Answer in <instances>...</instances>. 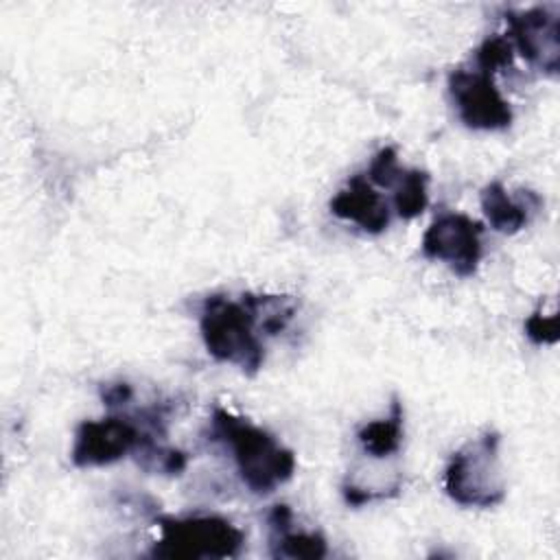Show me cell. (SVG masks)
I'll list each match as a JSON object with an SVG mask.
<instances>
[{
	"instance_id": "1",
	"label": "cell",
	"mask_w": 560,
	"mask_h": 560,
	"mask_svg": "<svg viewBox=\"0 0 560 560\" xmlns=\"http://www.w3.org/2000/svg\"><path fill=\"white\" fill-rule=\"evenodd\" d=\"M208 431L212 442H221L232 453L241 481L254 494H269L293 477L298 466L293 451L247 418L217 407Z\"/></svg>"
},
{
	"instance_id": "5",
	"label": "cell",
	"mask_w": 560,
	"mask_h": 560,
	"mask_svg": "<svg viewBox=\"0 0 560 560\" xmlns=\"http://www.w3.org/2000/svg\"><path fill=\"white\" fill-rule=\"evenodd\" d=\"M142 416V422L122 413L83 420L74 431L70 451L72 464L77 468L107 466L136 453L149 433L164 435V413L160 409L144 411Z\"/></svg>"
},
{
	"instance_id": "14",
	"label": "cell",
	"mask_w": 560,
	"mask_h": 560,
	"mask_svg": "<svg viewBox=\"0 0 560 560\" xmlns=\"http://www.w3.org/2000/svg\"><path fill=\"white\" fill-rule=\"evenodd\" d=\"M133 455L144 470L160 475H179L188 464L184 451L166 446L155 433H149Z\"/></svg>"
},
{
	"instance_id": "8",
	"label": "cell",
	"mask_w": 560,
	"mask_h": 560,
	"mask_svg": "<svg viewBox=\"0 0 560 560\" xmlns=\"http://www.w3.org/2000/svg\"><path fill=\"white\" fill-rule=\"evenodd\" d=\"M508 39L529 66L549 77L558 74L560 66V7L536 4L529 9H508Z\"/></svg>"
},
{
	"instance_id": "13",
	"label": "cell",
	"mask_w": 560,
	"mask_h": 560,
	"mask_svg": "<svg viewBox=\"0 0 560 560\" xmlns=\"http://www.w3.org/2000/svg\"><path fill=\"white\" fill-rule=\"evenodd\" d=\"M429 173L420 168H402L394 190V210L400 219H416L424 212L429 201Z\"/></svg>"
},
{
	"instance_id": "3",
	"label": "cell",
	"mask_w": 560,
	"mask_h": 560,
	"mask_svg": "<svg viewBox=\"0 0 560 560\" xmlns=\"http://www.w3.org/2000/svg\"><path fill=\"white\" fill-rule=\"evenodd\" d=\"M499 433L483 431L457 448L444 468L446 494L464 508H492L505 499Z\"/></svg>"
},
{
	"instance_id": "17",
	"label": "cell",
	"mask_w": 560,
	"mask_h": 560,
	"mask_svg": "<svg viewBox=\"0 0 560 560\" xmlns=\"http://www.w3.org/2000/svg\"><path fill=\"white\" fill-rule=\"evenodd\" d=\"M525 335L532 343L536 346H553L560 337V326H558V313L551 311L549 315H545L540 308L534 311L527 319H525Z\"/></svg>"
},
{
	"instance_id": "16",
	"label": "cell",
	"mask_w": 560,
	"mask_h": 560,
	"mask_svg": "<svg viewBox=\"0 0 560 560\" xmlns=\"http://www.w3.org/2000/svg\"><path fill=\"white\" fill-rule=\"evenodd\" d=\"M400 166H398V153L394 147H381L370 166H368V179L372 186H378V188H392L400 175Z\"/></svg>"
},
{
	"instance_id": "12",
	"label": "cell",
	"mask_w": 560,
	"mask_h": 560,
	"mask_svg": "<svg viewBox=\"0 0 560 560\" xmlns=\"http://www.w3.org/2000/svg\"><path fill=\"white\" fill-rule=\"evenodd\" d=\"M402 420H405L402 402L398 400V396H394L387 416L365 422L359 429L357 440H359L363 453L374 459H385V457L398 453L400 444H402V433H405Z\"/></svg>"
},
{
	"instance_id": "11",
	"label": "cell",
	"mask_w": 560,
	"mask_h": 560,
	"mask_svg": "<svg viewBox=\"0 0 560 560\" xmlns=\"http://www.w3.org/2000/svg\"><path fill=\"white\" fill-rule=\"evenodd\" d=\"M538 195L525 190V199H516L501 182H490L481 188V210L492 230L516 234L529 221V212L538 208Z\"/></svg>"
},
{
	"instance_id": "6",
	"label": "cell",
	"mask_w": 560,
	"mask_h": 560,
	"mask_svg": "<svg viewBox=\"0 0 560 560\" xmlns=\"http://www.w3.org/2000/svg\"><path fill=\"white\" fill-rule=\"evenodd\" d=\"M483 223L464 212H442L424 230L420 249L424 258L444 262L455 276H475L483 256Z\"/></svg>"
},
{
	"instance_id": "9",
	"label": "cell",
	"mask_w": 560,
	"mask_h": 560,
	"mask_svg": "<svg viewBox=\"0 0 560 560\" xmlns=\"http://www.w3.org/2000/svg\"><path fill=\"white\" fill-rule=\"evenodd\" d=\"M330 212L343 221L354 223L368 234H381L389 228L392 212L383 195L370 184L365 175H352L341 190L330 199Z\"/></svg>"
},
{
	"instance_id": "15",
	"label": "cell",
	"mask_w": 560,
	"mask_h": 560,
	"mask_svg": "<svg viewBox=\"0 0 560 560\" xmlns=\"http://www.w3.org/2000/svg\"><path fill=\"white\" fill-rule=\"evenodd\" d=\"M514 48L505 35H488L477 48H475V68L488 74H494L499 70H505L512 66Z\"/></svg>"
},
{
	"instance_id": "18",
	"label": "cell",
	"mask_w": 560,
	"mask_h": 560,
	"mask_svg": "<svg viewBox=\"0 0 560 560\" xmlns=\"http://www.w3.org/2000/svg\"><path fill=\"white\" fill-rule=\"evenodd\" d=\"M131 398H133V389L127 381H112V383H103V387H101V400L109 409L127 405Z\"/></svg>"
},
{
	"instance_id": "4",
	"label": "cell",
	"mask_w": 560,
	"mask_h": 560,
	"mask_svg": "<svg viewBox=\"0 0 560 560\" xmlns=\"http://www.w3.org/2000/svg\"><path fill=\"white\" fill-rule=\"evenodd\" d=\"M160 538L151 556L168 560L236 558L245 545V534L225 516H160Z\"/></svg>"
},
{
	"instance_id": "10",
	"label": "cell",
	"mask_w": 560,
	"mask_h": 560,
	"mask_svg": "<svg viewBox=\"0 0 560 560\" xmlns=\"http://www.w3.org/2000/svg\"><path fill=\"white\" fill-rule=\"evenodd\" d=\"M271 556L293 558V560H319L328 553L326 538L319 532H293V512L289 505L278 503L271 508Z\"/></svg>"
},
{
	"instance_id": "7",
	"label": "cell",
	"mask_w": 560,
	"mask_h": 560,
	"mask_svg": "<svg viewBox=\"0 0 560 560\" xmlns=\"http://www.w3.org/2000/svg\"><path fill=\"white\" fill-rule=\"evenodd\" d=\"M446 85L453 107L468 129L501 131L512 125V107L499 92L492 74L477 68H455Z\"/></svg>"
},
{
	"instance_id": "2",
	"label": "cell",
	"mask_w": 560,
	"mask_h": 560,
	"mask_svg": "<svg viewBox=\"0 0 560 560\" xmlns=\"http://www.w3.org/2000/svg\"><path fill=\"white\" fill-rule=\"evenodd\" d=\"M199 332L212 359L232 363L249 376L262 368L265 346L254 293H243L238 300L223 293L208 295L199 308Z\"/></svg>"
}]
</instances>
